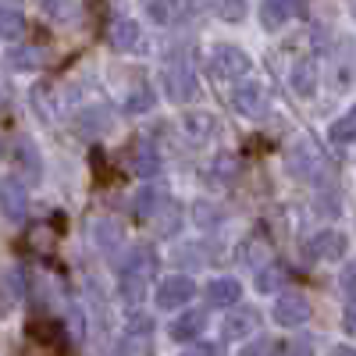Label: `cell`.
Returning <instances> with one entry per match:
<instances>
[{
    "mask_svg": "<svg viewBox=\"0 0 356 356\" xmlns=\"http://www.w3.org/2000/svg\"><path fill=\"white\" fill-rule=\"evenodd\" d=\"M154 267H157V257L146 250V246H139V250L129 253V260L122 264V292H125L129 303H139L143 300L146 285H150Z\"/></svg>",
    "mask_w": 356,
    "mask_h": 356,
    "instance_id": "obj_1",
    "label": "cell"
},
{
    "mask_svg": "<svg viewBox=\"0 0 356 356\" xmlns=\"http://www.w3.org/2000/svg\"><path fill=\"white\" fill-rule=\"evenodd\" d=\"M0 214L11 225H22L25 214H29V193L22 186V178H15V175L0 178Z\"/></svg>",
    "mask_w": 356,
    "mask_h": 356,
    "instance_id": "obj_2",
    "label": "cell"
},
{
    "mask_svg": "<svg viewBox=\"0 0 356 356\" xmlns=\"http://www.w3.org/2000/svg\"><path fill=\"white\" fill-rule=\"evenodd\" d=\"M193 296H196L193 278L171 275V278H164V282L157 285V307H161V310H178V307H186Z\"/></svg>",
    "mask_w": 356,
    "mask_h": 356,
    "instance_id": "obj_3",
    "label": "cell"
},
{
    "mask_svg": "<svg viewBox=\"0 0 356 356\" xmlns=\"http://www.w3.org/2000/svg\"><path fill=\"white\" fill-rule=\"evenodd\" d=\"M310 300L303 292H285L282 300L275 303V321L282 324V328H300V324L310 321Z\"/></svg>",
    "mask_w": 356,
    "mask_h": 356,
    "instance_id": "obj_4",
    "label": "cell"
},
{
    "mask_svg": "<svg viewBox=\"0 0 356 356\" xmlns=\"http://www.w3.org/2000/svg\"><path fill=\"white\" fill-rule=\"evenodd\" d=\"M346 250H349V239H346L342 232H335V228L317 232L314 239L307 243V253H310L314 260H342Z\"/></svg>",
    "mask_w": 356,
    "mask_h": 356,
    "instance_id": "obj_5",
    "label": "cell"
},
{
    "mask_svg": "<svg viewBox=\"0 0 356 356\" xmlns=\"http://www.w3.org/2000/svg\"><path fill=\"white\" fill-rule=\"evenodd\" d=\"M211 65H214V72H218L221 79H239V75L250 72V57H246L243 50H235V47L225 43V47H214Z\"/></svg>",
    "mask_w": 356,
    "mask_h": 356,
    "instance_id": "obj_6",
    "label": "cell"
},
{
    "mask_svg": "<svg viewBox=\"0 0 356 356\" xmlns=\"http://www.w3.org/2000/svg\"><path fill=\"white\" fill-rule=\"evenodd\" d=\"M164 86H168V97L175 100V104H189L193 97H196V79H193V72L186 68V65H171L168 72H164Z\"/></svg>",
    "mask_w": 356,
    "mask_h": 356,
    "instance_id": "obj_7",
    "label": "cell"
},
{
    "mask_svg": "<svg viewBox=\"0 0 356 356\" xmlns=\"http://www.w3.org/2000/svg\"><path fill=\"white\" fill-rule=\"evenodd\" d=\"M307 11V0H264V8H260V22L267 29H278L285 18L292 15H303Z\"/></svg>",
    "mask_w": 356,
    "mask_h": 356,
    "instance_id": "obj_8",
    "label": "cell"
},
{
    "mask_svg": "<svg viewBox=\"0 0 356 356\" xmlns=\"http://www.w3.org/2000/svg\"><path fill=\"white\" fill-rule=\"evenodd\" d=\"M171 211V203H168V196H164V189H143L139 196H136V214L143 218V221H154L157 214H168Z\"/></svg>",
    "mask_w": 356,
    "mask_h": 356,
    "instance_id": "obj_9",
    "label": "cell"
},
{
    "mask_svg": "<svg viewBox=\"0 0 356 356\" xmlns=\"http://www.w3.org/2000/svg\"><path fill=\"white\" fill-rule=\"evenodd\" d=\"M203 324H207V314H203V310L178 314V321H171V339H175V342H193V339L203 332Z\"/></svg>",
    "mask_w": 356,
    "mask_h": 356,
    "instance_id": "obj_10",
    "label": "cell"
},
{
    "mask_svg": "<svg viewBox=\"0 0 356 356\" xmlns=\"http://www.w3.org/2000/svg\"><path fill=\"white\" fill-rule=\"evenodd\" d=\"M239 292H243V285L235 278H214L207 285V303L211 307H235L239 303Z\"/></svg>",
    "mask_w": 356,
    "mask_h": 356,
    "instance_id": "obj_11",
    "label": "cell"
},
{
    "mask_svg": "<svg viewBox=\"0 0 356 356\" xmlns=\"http://www.w3.org/2000/svg\"><path fill=\"white\" fill-rule=\"evenodd\" d=\"M232 100H235V111H243V114H250V118H260L264 107H267L264 86H239Z\"/></svg>",
    "mask_w": 356,
    "mask_h": 356,
    "instance_id": "obj_12",
    "label": "cell"
},
{
    "mask_svg": "<svg viewBox=\"0 0 356 356\" xmlns=\"http://www.w3.org/2000/svg\"><path fill=\"white\" fill-rule=\"evenodd\" d=\"M22 292H25V285H22V275L15 271V267H11V271L4 275V278H0V317H8L18 303H22Z\"/></svg>",
    "mask_w": 356,
    "mask_h": 356,
    "instance_id": "obj_13",
    "label": "cell"
},
{
    "mask_svg": "<svg viewBox=\"0 0 356 356\" xmlns=\"http://www.w3.org/2000/svg\"><path fill=\"white\" fill-rule=\"evenodd\" d=\"M257 324H260V314H257L253 307H239V310L225 321V339H246Z\"/></svg>",
    "mask_w": 356,
    "mask_h": 356,
    "instance_id": "obj_14",
    "label": "cell"
},
{
    "mask_svg": "<svg viewBox=\"0 0 356 356\" xmlns=\"http://www.w3.org/2000/svg\"><path fill=\"white\" fill-rule=\"evenodd\" d=\"M107 129H111V111H107V107H89V111L79 114V132H82L86 139H97V136H104Z\"/></svg>",
    "mask_w": 356,
    "mask_h": 356,
    "instance_id": "obj_15",
    "label": "cell"
},
{
    "mask_svg": "<svg viewBox=\"0 0 356 356\" xmlns=\"http://www.w3.org/2000/svg\"><path fill=\"white\" fill-rule=\"evenodd\" d=\"M189 0H146V15H150L157 25H171L186 15Z\"/></svg>",
    "mask_w": 356,
    "mask_h": 356,
    "instance_id": "obj_16",
    "label": "cell"
},
{
    "mask_svg": "<svg viewBox=\"0 0 356 356\" xmlns=\"http://www.w3.org/2000/svg\"><path fill=\"white\" fill-rule=\"evenodd\" d=\"M25 36V15L11 4H0V40L4 43H15Z\"/></svg>",
    "mask_w": 356,
    "mask_h": 356,
    "instance_id": "obj_17",
    "label": "cell"
},
{
    "mask_svg": "<svg viewBox=\"0 0 356 356\" xmlns=\"http://www.w3.org/2000/svg\"><path fill=\"white\" fill-rule=\"evenodd\" d=\"M15 161H18V168L29 175V178H36L40 182V175H43V161H40V150L29 139H18L15 143Z\"/></svg>",
    "mask_w": 356,
    "mask_h": 356,
    "instance_id": "obj_18",
    "label": "cell"
},
{
    "mask_svg": "<svg viewBox=\"0 0 356 356\" xmlns=\"http://www.w3.org/2000/svg\"><path fill=\"white\" fill-rule=\"evenodd\" d=\"M111 47L114 50H136L139 47V25L132 18H122L111 25Z\"/></svg>",
    "mask_w": 356,
    "mask_h": 356,
    "instance_id": "obj_19",
    "label": "cell"
},
{
    "mask_svg": "<svg viewBox=\"0 0 356 356\" xmlns=\"http://www.w3.org/2000/svg\"><path fill=\"white\" fill-rule=\"evenodd\" d=\"M292 89L300 97H310L317 89V65L310 61V57H303L300 65H292Z\"/></svg>",
    "mask_w": 356,
    "mask_h": 356,
    "instance_id": "obj_20",
    "label": "cell"
},
{
    "mask_svg": "<svg viewBox=\"0 0 356 356\" xmlns=\"http://www.w3.org/2000/svg\"><path fill=\"white\" fill-rule=\"evenodd\" d=\"M93 239L104 253H114L118 243H122V228H118V221H111V218H100V221H93Z\"/></svg>",
    "mask_w": 356,
    "mask_h": 356,
    "instance_id": "obj_21",
    "label": "cell"
},
{
    "mask_svg": "<svg viewBox=\"0 0 356 356\" xmlns=\"http://www.w3.org/2000/svg\"><path fill=\"white\" fill-rule=\"evenodd\" d=\"M239 260L250 264V267H267L271 264V246H267L264 239H246L239 246Z\"/></svg>",
    "mask_w": 356,
    "mask_h": 356,
    "instance_id": "obj_22",
    "label": "cell"
},
{
    "mask_svg": "<svg viewBox=\"0 0 356 356\" xmlns=\"http://www.w3.org/2000/svg\"><path fill=\"white\" fill-rule=\"evenodd\" d=\"M79 0H43V11L54 18V22H75L79 18Z\"/></svg>",
    "mask_w": 356,
    "mask_h": 356,
    "instance_id": "obj_23",
    "label": "cell"
},
{
    "mask_svg": "<svg viewBox=\"0 0 356 356\" xmlns=\"http://www.w3.org/2000/svg\"><path fill=\"white\" fill-rule=\"evenodd\" d=\"M332 143H356V107H349L339 122L332 125Z\"/></svg>",
    "mask_w": 356,
    "mask_h": 356,
    "instance_id": "obj_24",
    "label": "cell"
},
{
    "mask_svg": "<svg viewBox=\"0 0 356 356\" xmlns=\"http://www.w3.org/2000/svg\"><path fill=\"white\" fill-rule=\"evenodd\" d=\"M8 61H11L18 72H33V68L43 65V50H36V47H22V50H11V54H8Z\"/></svg>",
    "mask_w": 356,
    "mask_h": 356,
    "instance_id": "obj_25",
    "label": "cell"
},
{
    "mask_svg": "<svg viewBox=\"0 0 356 356\" xmlns=\"http://www.w3.org/2000/svg\"><path fill=\"white\" fill-rule=\"evenodd\" d=\"M161 171V157L154 154V146H139L136 150V175L139 178H154Z\"/></svg>",
    "mask_w": 356,
    "mask_h": 356,
    "instance_id": "obj_26",
    "label": "cell"
},
{
    "mask_svg": "<svg viewBox=\"0 0 356 356\" xmlns=\"http://www.w3.org/2000/svg\"><path fill=\"white\" fill-rule=\"evenodd\" d=\"M182 129L193 136V139H207L214 132V118L211 114H186L182 118Z\"/></svg>",
    "mask_w": 356,
    "mask_h": 356,
    "instance_id": "obj_27",
    "label": "cell"
},
{
    "mask_svg": "<svg viewBox=\"0 0 356 356\" xmlns=\"http://www.w3.org/2000/svg\"><path fill=\"white\" fill-rule=\"evenodd\" d=\"M282 282H285V271H282V267H275V264H267L264 271L257 275V289L260 292H275Z\"/></svg>",
    "mask_w": 356,
    "mask_h": 356,
    "instance_id": "obj_28",
    "label": "cell"
},
{
    "mask_svg": "<svg viewBox=\"0 0 356 356\" xmlns=\"http://www.w3.org/2000/svg\"><path fill=\"white\" fill-rule=\"evenodd\" d=\"M285 346L282 342H275V339H257V342H250L239 356H278Z\"/></svg>",
    "mask_w": 356,
    "mask_h": 356,
    "instance_id": "obj_29",
    "label": "cell"
},
{
    "mask_svg": "<svg viewBox=\"0 0 356 356\" xmlns=\"http://www.w3.org/2000/svg\"><path fill=\"white\" fill-rule=\"evenodd\" d=\"M218 15L225 22H243L246 18V0H218Z\"/></svg>",
    "mask_w": 356,
    "mask_h": 356,
    "instance_id": "obj_30",
    "label": "cell"
},
{
    "mask_svg": "<svg viewBox=\"0 0 356 356\" xmlns=\"http://www.w3.org/2000/svg\"><path fill=\"white\" fill-rule=\"evenodd\" d=\"M339 282H342V292H346V300H353V303H356V260L342 267V278H339Z\"/></svg>",
    "mask_w": 356,
    "mask_h": 356,
    "instance_id": "obj_31",
    "label": "cell"
},
{
    "mask_svg": "<svg viewBox=\"0 0 356 356\" xmlns=\"http://www.w3.org/2000/svg\"><path fill=\"white\" fill-rule=\"evenodd\" d=\"M214 171L221 175V182H228V178H235V175H239V161H235V157H228V154H221V157L214 161Z\"/></svg>",
    "mask_w": 356,
    "mask_h": 356,
    "instance_id": "obj_32",
    "label": "cell"
},
{
    "mask_svg": "<svg viewBox=\"0 0 356 356\" xmlns=\"http://www.w3.org/2000/svg\"><path fill=\"white\" fill-rule=\"evenodd\" d=\"M125 107H129V111H150V107H154V93H150V89H139L136 97H129Z\"/></svg>",
    "mask_w": 356,
    "mask_h": 356,
    "instance_id": "obj_33",
    "label": "cell"
},
{
    "mask_svg": "<svg viewBox=\"0 0 356 356\" xmlns=\"http://www.w3.org/2000/svg\"><path fill=\"white\" fill-rule=\"evenodd\" d=\"M182 356H225V349L218 342H207V346H196V349H186Z\"/></svg>",
    "mask_w": 356,
    "mask_h": 356,
    "instance_id": "obj_34",
    "label": "cell"
},
{
    "mask_svg": "<svg viewBox=\"0 0 356 356\" xmlns=\"http://www.w3.org/2000/svg\"><path fill=\"white\" fill-rule=\"evenodd\" d=\"M346 332H356V307L346 314Z\"/></svg>",
    "mask_w": 356,
    "mask_h": 356,
    "instance_id": "obj_35",
    "label": "cell"
},
{
    "mask_svg": "<svg viewBox=\"0 0 356 356\" xmlns=\"http://www.w3.org/2000/svg\"><path fill=\"white\" fill-rule=\"evenodd\" d=\"M332 356H356V349H349V346H339V349H332Z\"/></svg>",
    "mask_w": 356,
    "mask_h": 356,
    "instance_id": "obj_36",
    "label": "cell"
}]
</instances>
